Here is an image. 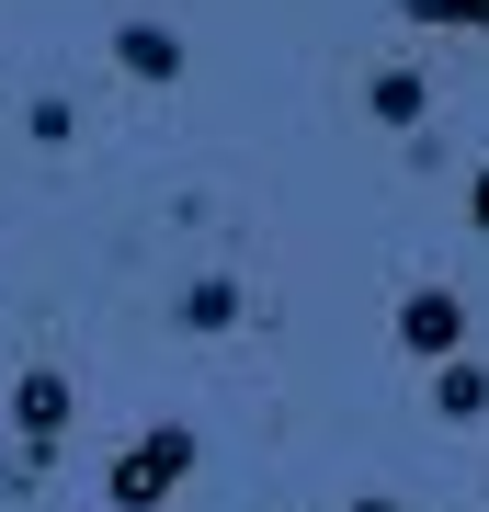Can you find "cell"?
Here are the masks:
<instances>
[{"label":"cell","instance_id":"6da1fadb","mask_svg":"<svg viewBox=\"0 0 489 512\" xmlns=\"http://www.w3.org/2000/svg\"><path fill=\"white\" fill-rule=\"evenodd\" d=\"M182 478H194V433H182V421H160V433H137L126 456H114L103 490H114V512H160Z\"/></svg>","mask_w":489,"mask_h":512},{"label":"cell","instance_id":"7a4b0ae2","mask_svg":"<svg viewBox=\"0 0 489 512\" xmlns=\"http://www.w3.org/2000/svg\"><path fill=\"white\" fill-rule=\"evenodd\" d=\"M399 353L410 365H455V353H467V296L455 285H410L399 296Z\"/></svg>","mask_w":489,"mask_h":512},{"label":"cell","instance_id":"3957f363","mask_svg":"<svg viewBox=\"0 0 489 512\" xmlns=\"http://www.w3.org/2000/svg\"><path fill=\"white\" fill-rule=\"evenodd\" d=\"M12 421H23V444H35V456H57V433H69V376H57V365H23Z\"/></svg>","mask_w":489,"mask_h":512},{"label":"cell","instance_id":"277c9868","mask_svg":"<svg viewBox=\"0 0 489 512\" xmlns=\"http://www.w3.org/2000/svg\"><path fill=\"white\" fill-rule=\"evenodd\" d=\"M421 103H433L421 69H376V80H364V114H376V126H421Z\"/></svg>","mask_w":489,"mask_h":512},{"label":"cell","instance_id":"5b68a950","mask_svg":"<svg viewBox=\"0 0 489 512\" xmlns=\"http://www.w3.org/2000/svg\"><path fill=\"white\" fill-rule=\"evenodd\" d=\"M114 57H126L137 80H182V46L160 35V23H126V35H114Z\"/></svg>","mask_w":489,"mask_h":512},{"label":"cell","instance_id":"8992f818","mask_svg":"<svg viewBox=\"0 0 489 512\" xmlns=\"http://www.w3.org/2000/svg\"><path fill=\"white\" fill-rule=\"evenodd\" d=\"M433 410H444V421H478V410H489V365H467V353H455V365L433 376Z\"/></svg>","mask_w":489,"mask_h":512},{"label":"cell","instance_id":"52a82bcc","mask_svg":"<svg viewBox=\"0 0 489 512\" xmlns=\"http://www.w3.org/2000/svg\"><path fill=\"white\" fill-rule=\"evenodd\" d=\"M410 23H467V35H489V0H399Z\"/></svg>","mask_w":489,"mask_h":512},{"label":"cell","instance_id":"ba28073f","mask_svg":"<svg viewBox=\"0 0 489 512\" xmlns=\"http://www.w3.org/2000/svg\"><path fill=\"white\" fill-rule=\"evenodd\" d=\"M182 319H194V330H217V319H239V285H194V296H182Z\"/></svg>","mask_w":489,"mask_h":512},{"label":"cell","instance_id":"9c48e42d","mask_svg":"<svg viewBox=\"0 0 489 512\" xmlns=\"http://www.w3.org/2000/svg\"><path fill=\"white\" fill-rule=\"evenodd\" d=\"M467 228H489V171H478V183H467Z\"/></svg>","mask_w":489,"mask_h":512},{"label":"cell","instance_id":"30bf717a","mask_svg":"<svg viewBox=\"0 0 489 512\" xmlns=\"http://www.w3.org/2000/svg\"><path fill=\"white\" fill-rule=\"evenodd\" d=\"M353 512H399V501H387V490H364V501H353Z\"/></svg>","mask_w":489,"mask_h":512}]
</instances>
